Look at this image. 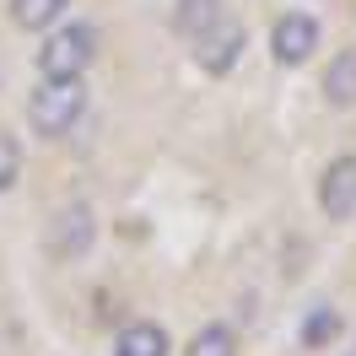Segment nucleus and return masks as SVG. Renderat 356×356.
<instances>
[{"instance_id": "obj_1", "label": "nucleus", "mask_w": 356, "mask_h": 356, "mask_svg": "<svg viewBox=\"0 0 356 356\" xmlns=\"http://www.w3.org/2000/svg\"><path fill=\"white\" fill-rule=\"evenodd\" d=\"M97 60V27L92 22H65L54 27L38 49V76L44 81H81Z\"/></svg>"}, {"instance_id": "obj_2", "label": "nucleus", "mask_w": 356, "mask_h": 356, "mask_svg": "<svg viewBox=\"0 0 356 356\" xmlns=\"http://www.w3.org/2000/svg\"><path fill=\"white\" fill-rule=\"evenodd\" d=\"M81 113H87V87L81 81H38V92L27 97V124L44 140L70 135Z\"/></svg>"}, {"instance_id": "obj_3", "label": "nucleus", "mask_w": 356, "mask_h": 356, "mask_svg": "<svg viewBox=\"0 0 356 356\" xmlns=\"http://www.w3.org/2000/svg\"><path fill=\"white\" fill-rule=\"evenodd\" d=\"M92 238H97V216H92V205L87 200H70L65 211H54V216H49L44 248L60 259V265H76V259L92 248Z\"/></svg>"}, {"instance_id": "obj_4", "label": "nucleus", "mask_w": 356, "mask_h": 356, "mask_svg": "<svg viewBox=\"0 0 356 356\" xmlns=\"http://www.w3.org/2000/svg\"><path fill=\"white\" fill-rule=\"evenodd\" d=\"M313 49H318V22H313L308 11H286L281 22L270 27V54L281 65H308Z\"/></svg>"}, {"instance_id": "obj_5", "label": "nucleus", "mask_w": 356, "mask_h": 356, "mask_svg": "<svg viewBox=\"0 0 356 356\" xmlns=\"http://www.w3.org/2000/svg\"><path fill=\"white\" fill-rule=\"evenodd\" d=\"M243 44H248V33L238 22H227V17H222L205 38H195V65H200L205 76H227V70L243 60Z\"/></svg>"}, {"instance_id": "obj_6", "label": "nucleus", "mask_w": 356, "mask_h": 356, "mask_svg": "<svg viewBox=\"0 0 356 356\" xmlns=\"http://www.w3.org/2000/svg\"><path fill=\"white\" fill-rule=\"evenodd\" d=\"M318 205L330 222H351L356 216V156H334L324 178H318Z\"/></svg>"}, {"instance_id": "obj_7", "label": "nucleus", "mask_w": 356, "mask_h": 356, "mask_svg": "<svg viewBox=\"0 0 356 356\" xmlns=\"http://www.w3.org/2000/svg\"><path fill=\"white\" fill-rule=\"evenodd\" d=\"M168 351H173V340H168V330L156 318H135L113 340V356H168Z\"/></svg>"}, {"instance_id": "obj_8", "label": "nucleus", "mask_w": 356, "mask_h": 356, "mask_svg": "<svg viewBox=\"0 0 356 356\" xmlns=\"http://www.w3.org/2000/svg\"><path fill=\"white\" fill-rule=\"evenodd\" d=\"M227 17V0H173V33L178 38H205L211 27Z\"/></svg>"}, {"instance_id": "obj_9", "label": "nucleus", "mask_w": 356, "mask_h": 356, "mask_svg": "<svg viewBox=\"0 0 356 356\" xmlns=\"http://www.w3.org/2000/svg\"><path fill=\"white\" fill-rule=\"evenodd\" d=\"M324 103L330 108H356V49H340L324 65Z\"/></svg>"}, {"instance_id": "obj_10", "label": "nucleus", "mask_w": 356, "mask_h": 356, "mask_svg": "<svg viewBox=\"0 0 356 356\" xmlns=\"http://www.w3.org/2000/svg\"><path fill=\"white\" fill-rule=\"evenodd\" d=\"M70 0H11L6 6V17H11V27H22V33H49V27L65 17Z\"/></svg>"}, {"instance_id": "obj_11", "label": "nucleus", "mask_w": 356, "mask_h": 356, "mask_svg": "<svg viewBox=\"0 0 356 356\" xmlns=\"http://www.w3.org/2000/svg\"><path fill=\"white\" fill-rule=\"evenodd\" d=\"M184 356H238V334L227 330V324H205V330L184 346Z\"/></svg>"}, {"instance_id": "obj_12", "label": "nucleus", "mask_w": 356, "mask_h": 356, "mask_svg": "<svg viewBox=\"0 0 356 356\" xmlns=\"http://www.w3.org/2000/svg\"><path fill=\"white\" fill-rule=\"evenodd\" d=\"M17 178H22V146H17V135L0 130V195L17 189Z\"/></svg>"}, {"instance_id": "obj_13", "label": "nucleus", "mask_w": 356, "mask_h": 356, "mask_svg": "<svg viewBox=\"0 0 356 356\" xmlns=\"http://www.w3.org/2000/svg\"><path fill=\"white\" fill-rule=\"evenodd\" d=\"M334 330H340V318H334V308H318L302 318V346H330Z\"/></svg>"}]
</instances>
